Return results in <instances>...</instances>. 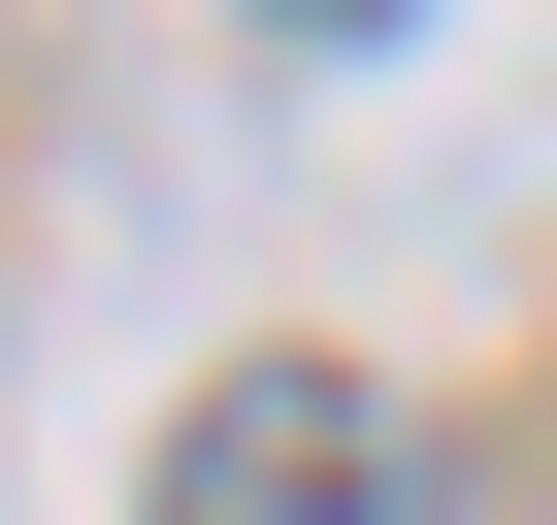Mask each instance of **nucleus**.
<instances>
[{
    "label": "nucleus",
    "instance_id": "nucleus-1",
    "mask_svg": "<svg viewBox=\"0 0 557 525\" xmlns=\"http://www.w3.org/2000/svg\"><path fill=\"white\" fill-rule=\"evenodd\" d=\"M132 525H426V427L361 362H197V427L132 460Z\"/></svg>",
    "mask_w": 557,
    "mask_h": 525
},
{
    "label": "nucleus",
    "instance_id": "nucleus-2",
    "mask_svg": "<svg viewBox=\"0 0 557 525\" xmlns=\"http://www.w3.org/2000/svg\"><path fill=\"white\" fill-rule=\"evenodd\" d=\"M262 34H394V0H262Z\"/></svg>",
    "mask_w": 557,
    "mask_h": 525
}]
</instances>
